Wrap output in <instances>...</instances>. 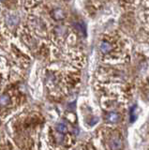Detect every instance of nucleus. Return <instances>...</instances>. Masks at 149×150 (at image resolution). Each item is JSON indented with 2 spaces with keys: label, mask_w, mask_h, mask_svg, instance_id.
Returning a JSON list of instances; mask_svg holds the SVG:
<instances>
[{
  "label": "nucleus",
  "mask_w": 149,
  "mask_h": 150,
  "mask_svg": "<svg viewBox=\"0 0 149 150\" xmlns=\"http://www.w3.org/2000/svg\"><path fill=\"white\" fill-rule=\"evenodd\" d=\"M110 145L113 150H120L122 148V140L120 139L119 136L114 135L110 140Z\"/></svg>",
  "instance_id": "obj_1"
},
{
  "label": "nucleus",
  "mask_w": 149,
  "mask_h": 150,
  "mask_svg": "<svg viewBox=\"0 0 149 150\" xmlns=\"http://www.w3.org/2000/svg\"><path fill=\"white\" fill-rule=\"evenodd\" d=\"M113 44L108 40H102L100 44V51L103 54H107L113 51Z\"/></svg>",
  "instance_id": "obj_2"
},
{
  "label": "nucleus",
  "mask_w": 149,
  "mask_h": 150,
  "mask_svg": "<svg viewBox=\"0 0 149 150\" xmlns=\"http://www.w3.org/2000/svg\"><path fill=\"white\" fill-rule=\"evenodd\" d=\"M52 16L54 20L60 21V20L65 19V17H66V13H65L64 11L61 8H55L52 11Z\"/></svg>",
  "instance_id": "obj_3"
},
{
  "label": "nucleus",
  "mask_w": 149,
  "mask_h": 150,
  "mask_svg": "<svg viewBox=\"0 0 149 150\" xmlns=\"http://www.w3.org/2000/svg\"><path fill=\"white\" fill-rule=\"evenodd\" d=\"M106 118H107V121L110 122V123H116V122H118L119 120V115L116 114L114 112H111L107 115Z\"/></svg>",
  "instance_id": "obj_4"
},
{
  "label": "nucleus",
  "mask_w": 149,
  "mask_h": 150,
  "mask_svg": "<svg viewBox=\"0 0 149 150\" xmlns=\"http://www.w3.org/2000/svg\"><path fill=\"white\" fill-rule=\"evenodd\" d=\"M7 23H8V25H15L19 23V19L14 15H10L7 17Z\"/></svg>",
  "instance_id": "obj_5"
},
{
  "label": "nucleus",
  "mask_w": 149,
  "mask_h": 150,
  "mask_svg": "<svg viewBox=\"0 0 149 150\" xmlns=\"http://www.w3.org/2000/svg\"><path fill=\"white\" fill-rule=\"evenodd\" d=\"M10 102V97L8 95H1L0 96V106H6Z\"/></svg>",
  "instance_id": "obj_6"
},
{
  "label": "nucleus",
  "mask_w": 149,
  "mask_h": 150,
  "mask_svg": "<svg viewBox=\"0 0 149 150\" xmlns=\"http://www.w3.org/2000/svg\"><path fill=\"white\" fill-rule=\"evenodd\" d=\"M56 129L59 131V132H61V133H66L67 131H68V128L64 124H58L56 126Z\"/></svg>",
  "instance_id": "obj_7"
},
{
  "label": "nucleus",
  "mask_w": 149,
  "mask_h": 150,
  "mask_svg": "<svg viewBox=\"0 0 149 150\" xmlns=\"http://www.w3.org/2000/svg\"><path fill=\"white\" fill-rule=\"evenodd\" d=\"M66 1H69V0H66Z\"/></svg>",
  "instance_id": "obj_8"
}]
</instances>
